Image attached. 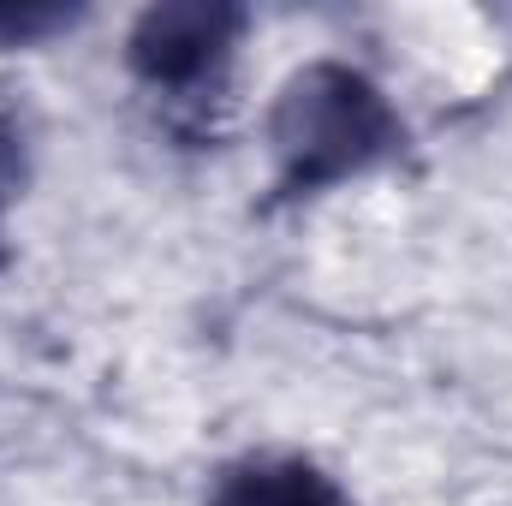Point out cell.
<instances>
[{
    "instance_id": "3",
    "label": "cell",
    "mask_w": 512,
    "mask_h": 506,
    "mask_svg": "<svg viewBox=\"0 0 512 506\" xmlns=\"http://www.w3.org/2000/svg\"><path fill=\"white\" fill-rule=\"evenodd\" d=\"M209 506H352V495L310 459L268 453V459L227 465L209 489Z\"/></svg>"
},
{
    "instance_id": "2",
    "label": "cell",
    "mask_w": 512,
    "mask_h": 506,
    "mask_svg": "<svg viewBox=\"0 0 512 506\" xmlns=\"http://www.w3.org/2000/svg\"><path fill=\"white\" fill-rule=\"evenodd\" d=\"M239 36H245V6L173 0V6H149L131 24L126 60L155 96H197L227 72Z\"/></svg>"
},
{
    "instance_id": "1",
    "label": "cell",
    "mask_w": 512,
    "mask_h": 506,
    "mask_svg": "<svg viewBox=\"0 0 512 506\" xmlns=\"http://www.w3.org/2000/svg\"><path fill=\"white\" fill-rule=\"evenodd\" d=\"M268 143L280 167V197H316L340 179H358L405 149V126L382 90L340 60L292 72L274 96Z\"/></svg>"
},
{
    "instance_id": "4",
    "label": "cell",
    "mask_w": 512,
    "mask_h": 506,
    "mask_svg": "<svg viewBox=\"0 0 512 506\" xmlns=\"http://www.w3.org/2000/svg\"><path fill=\"white\" fill-rule=\"evenodd\" d=\"M72 18H78L72 6H0V42L24 48V42H42V36L66 30Z\"/></svg>"
},
{
    "instance_id": "5",
    "label": "cell",
    "mask_w": 512,
    "mask_h": 506,
    "mask_svg": "<svg viewBox=\"0 0 512 506\" xmlns=\"http://www.w3.org/2000/svg\"><path fill=\"white\" fill-rule=\"evenodd\" d=\"M18 185H24V149H18V131L0 126V215L18 197ZM0 268H6V239H0Z\"/></svg>"
}]
</instances>
